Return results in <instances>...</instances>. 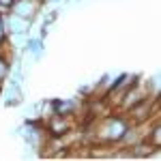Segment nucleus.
<instances>
[{
  "label": "nucleus",
  "mask_w": 161,
  "mask_h": 161,
  "mask_svg": "<svg viewBox=\"0 0 161 161\" xmlns=\"http://www.w3.org/2000/svg\"><path fill=\"white\" fill-rule=\"evenodd\" d=\"M131 118H127L123 114H114V116H103L99 123L95 125V137L97 144L101 146H118L120 137L125 131L131 127Z\"/></svg>",
  "instance_id": "nucleus-1"
},
{
  "label": "nucleus",
  "mask_w": 161,
  "mask_h": 161,
  "mask_svg": "<svg viewBox=\"0 0 161 161\" xmlns=\"http://www.w3.org/2000/svg\"><path fill=\"white\" fill-rule=\"evenodd\" d=\"M7 90L2 92V97H4V105L7 108H15V105H19L22 101H24V90H22V82H17L15 77H7Z\"/></svg>",
  "instance_id": "nucleus-2"
},
{
  "label": "nucleus",
  "mask_w": 161,
  "mask_h": 161,
  "mask_svg": "<svg viewBox=\"0 0 161 161\" xmlns=\"http://www.w3.org/2000/svg\"><path fill=\"white\" fill-rule=\"evenodd\" d=\"M39 9H41L39 0H15L11 4V13H15L17 17H24L28 22H35Z\"/></svg>",
  "instance_id": "nucleus-3"
},
{
  "label": "nucleus",
  "mask_w": 161,
  "mask_h": 161,
  "mask_svg": "<svg viewBox=\"0 0 161 161\" xmlns=\"http://www.w3.org/2000/svg\"><path fill=\"white\" fill-rule=\"evenodd\" d=\"M24 52L32 56V60H41L43 52H45V41L41 37H26V45H24Z\"/></svg>",
  "instance_id": "nucleus-4"
},
{
  "label": "nucleus",
  "mask_w": 161,
  "mask_h": 161,
  "mask_svg": "<svg viewBox=\"0 0 161 161\" xmlns=\"http://www.w3.org/2000/svg\"><path fill=\"white\" fill-rule=\"evenodd\" d=\"M144 140L148 142L150 146H155V148H161V127H159V123H155L153 127H148V131H146Z\"/></svg>",
  "instance_id": "nucleus-5"
},
{
  "label": "nucleus",
  "mask_w": 161,
  "mask_h": 161,
  "mask_svg": "<svg viewBox=\"0 0 161 161\" xmlns=\"http://www.w3.org/2000/svg\"><path fill=\"white\" fill-rule=\"evenodd\" d=\"M11 58L4 54V52L0 50V84L4 86V82H7V77L11 75Z\"/></svg>",
  "instance_id": "nucleus-6"
},
{
  "label": "nucleus",
  "mask_w": 161,
  "mask_h": 161,
  "mask_svg": "<svg viewBox=\"0 0 161 161\" xmlns=\"http://www.w3.org/2000/svg\"><path fill=\"white\" fill-rule=\"evenodd\" d=\"M0 97H2V84H0Z\"/></svg>",
  "instance_id": "nucleus-7"
},
{
  "label": "nucleus",
  "mask_w": 161,
  "mask_h": 161,
  "mask_svg": "<svg viewBox=\"0 0 161 161\" xmlns=\"http://www.w3.org/2000/svg\"><path fill=\"white\" fill-rule=\"evenodd\" d=\"M13 2H15V0H13Z\"/></svg>",
  "instance_id": "nucleus-8"
}]
</instances>
